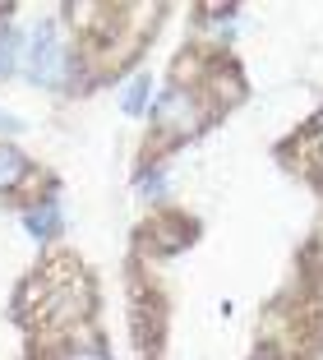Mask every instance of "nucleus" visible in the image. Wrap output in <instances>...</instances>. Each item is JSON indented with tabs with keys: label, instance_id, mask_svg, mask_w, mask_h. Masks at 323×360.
<instances>
[{
	"label": "nucleus",
	"instance_id": "obj_6",
	"mask_svg": "<svg viewBox=\"0 0 323 360\" xmlns=\"http://www.w3.org/2000/svg\"><path fill=\"white\" fill-rule=\"evenodd\" d=\"M148 93H153V79H148V75H134V79H129L125 102H120V106H125V116H144V111H148Z\"/></svg>",
	"mask_w": 323,
	"mask_h": 360
},
{
	"label": "nucleus",
	"instance_id": "obj_10",
	"mask_svg": "<svg viewBox=\"0 0 323 360\" xmlns=\"http://www.w3.org/2000/svg\"><path fill=\"white\" fill-rule=\"evenodd\" d=\"M319 129H323V125H319Z\"/></svg>",
	"mask_w": 323,
	"mask_h": 360
},
{
	"label": "nucleus",
	"instance_id": "obj_9",
	"mask_svg": "<svg viewBox=\"0 0 323 360\" xmlns=\"http://www.w3.org/2000/svg\"><path fill=\"white\" fill-rule=\"evenodd\" d=\"M19 116H10V111H0V134H19Z\"/></svg>",
	"mask_w": 323,
	"mask_h": 360
},
{
	"label": "nucleus",
	"instance_id": "obj_5",
	"mask_svg": "<svg viewBox=\"0 0 323 360\" xmlns=\"http://www.w3.org/2000/svg\"><path fill=\"white\" fill-rule=\"evenodd\" d=\"M23 60V37L14 23H0V79H10Z\"/></svg>",
	"mask_w": 323,
	"mask_h": 360
},
{
	"label": "nucleus",
	"instance_id": "obj_3",
	"mask_svg": "<svg viewBox=\"0 0 323 360\" xmlns=\"http://www.w3.org/2000/svg\"><path fill=\"white\" fill-rule=\"evenodd\" d=\"M23 226H28V236H37V240H51V236H61V226H65V217H61V199L32 203V208L23 212Z\"/></svg>",
	"mask_w": 323,
	"mask_h": 360
},
{
	"label": "nucleus",
	"instance_id": "obj_8",
	"mask_svg": "<svg viewBox=\"0 0 323 360\" xmlns=\"http://www.w3.org/2000/svg\"><path fill=\"white\" fill-rule=\"evenodd\" d=\"M56 360H106V351L93 347V342H84V347H79V342H70V347L56 351Z\"/></svg>",
	"mask_w": 323,
	"mask_h": 360
},
{
	"label": "nucleus",
	"instance_id": "obj_4",
	"mask_svg": "<svg viewBox=\"0 0 323 360\" xmlns=\"http://www.w3.org/2000/svg\"><path fill=\"white\" fill-rule=\"evenodd\" d=\"M28 176H32V162L23 158L19 148H10V143H0V194L19 190V185H23Z\"/></svg>",
	"mask_w": 323,
	"mask_h": 360
},
{
	"label": "nucleus",
	"instance_id": "obj_7",
	"mask_svg": "<svg viewBox=\"0 0 323 360\" xmlns=\"http://www.w3.org/2000/svg\"><path fill=\"white\" fill-rule=\"evenodd\" d=\"M139 194H144L148 203H153V199H167V171H162V167H148L144 176H139Z\"/></svg>",
	"mask_w": 323,
	"mask_h": 360
},
{
	"label": "nucleus",
	"instance_id": "obj_2",
	"mask_svg": "<svg viewBox=\"0 0 323 360\" xmlns=\"http://www.w3.org/2000/svg\"><path fill=\"white\" fill-rule=\"evenodd\" d=\"M157 129H171V134H194L198 129V106H194V93L189 88H162L157 102L148 106Z\"/></svg>",
	"mask_w": 323,
	"mask_h": 360
},
{
	"label": "nucleus",
	"instance_id": "obj_1",
	"mask_svg": "<svg viewBox=\"0 0 323 360\" xmlns=\"http://www.w3.org/2000/svg\"><path fill=\"white\" fill-rule=\"evenodd\" d=\"M23 65H28V79L42 88H61L65 79H70L74 70V56L70 46L61 42V28L56 23H37L28 37V46H23Z\"/></svg>",
	"mask_w": 323,
	"mask_h": 360
}]
</instances>
